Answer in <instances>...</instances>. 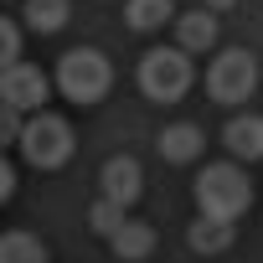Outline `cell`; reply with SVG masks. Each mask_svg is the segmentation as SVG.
I'll use <instances>...</instances> for the list:
<instances>
[{
    "label": "cell",
    "mask_w": 263,
    "mask_h": 263,
    "mask_svg": "<svg viewBox=\"0 0 263 263\" xmlns=\"http://www.w3.org/2000/svg\"><path fill=\"white\" fill-rule=\"evenodd\" d=\"M191 196H196V212H201V217L237 222V217L253 206V181H248L232 160H217V165H206V171L196 176Z\"/></svg>",
    "instance_id": "6da1fadb"
},
{
    "label": "cell",
    "mask_w": 263,
    "mask_h": 263,
    "mask_svg": "<svg viewBox=\"0 0 263 263\" xmlns=\"http://www.w3.org/2000/svg\"><path fill=\"white\" fill-rule=\"evenodd\" d=\"M16 145H21L26 165H36V171H62V165L72 160V150H78V140H72V124H67L62 114H47V108L21 119V135H16Z\"/></svg>",
    "instance_id": "7a4b0ae2"
},
{
    "label": "cell",
    "mask_w": 263,
    "mask_h": 263,
    "mask_svg": "<svg viewBox=\"0 0 263 263\" xmlns=\"http://www.w3.org/2000/svg\"><path fill=\"white\" fill-rule=\"evenodd\" d=\"M57 88L72 103H98L114 88V67L98 47H72V52L57 57Z\"/></svg>",
    "instance_id": "3957f363"
},
{
    "label": "cell",
    "mask_w": 263,
    "mask_h": 263,
    "mask_svg": "<svg viewBox=\"0 0 263 263\" xmlns=\"http://www.w3.org/2000/svg\"><path fill=\"white\" fill-rule=\"evenodd\" d=\"M140 88H145V98H155V103L186 98V88H191V57H186L181 47H150V52L140 57Z\"/></svg>",
    "instance_id": "277c9868"
},
{
    "label": "cell",
    "mask_w": 263,
    "mask_h": 263,
    "mask_svg": "<svg viewBox=\"0 0 263 263\" xmlns=\"http://www.w3.org/2000/svg\"><path fill=\"white\" fill-rule=\"evenodd\" d=\"M253 83H258V67H253V57H248L242 47H227V52L212 62V72H206V93H212L217 103H242V98L253 93Z\"/></svg>",
    "instance_id": "5b68a950"
},
{
    "label": "cell",
    "mask_w": 263,
    "mask_h": 263,
    "mask_svg": "<svg viewBox=\"0 0 263 263\" xmlns=\"http://www.w3.org/2000/svg\"><path fill=\"white\" fill-rule=\"evenodd\" d=\"M47 93H52V78L42 67H31V62H11L0 72V103H11L16 114H42Z\"/></svg>",
    "instance_id": "8992f818"
},
{
    "label": "cell",
    "mask_w": 263,
    "mask_h": 263,
    "mask_svg": "<svg viewBox=\"0 0 263 263\" xmlns=\"http://www.w3.org/2000/svg\"><path fill=\"white\" fill-rule=\"evenodd\" d=\"M98 186H103V201H114V206L129 212L140 201V191H145V171H140L135 155H108L103 171H98Z\"/></svg>",
    "instance_id": "52a82bcc"
},
{
    "label": "cell",
    "mask_w": 263,
    "mask_h": 263,
    "mask_svg": "<svg viewBox=\"0 0 263 263\" xmlns=\"http://www.w3.org/2000/svg\"><path fill=\"white\" fill-rule=\"evenodd\" d=\"M155 150H160V160H171V165H191V160L206 150V135H201L196 124H171V129L155 135Z\"/></svg>",
    "instance_id": "ba28073f"
},
{
    "label": "cell",
    "mask_w": 263,
    "mask_h": 263,
    "mask_svg": "<svg viewBox=\"0 0 263 263\" xmlns=\"http://www.w3.org/2000/svg\"><path fill=\"white\" fill-rule=\"evenodd\" d=\"M232 242H237V222L196 217V222L186 227V248H191V253H201V258H217V253H227Z\"/></svg>",
    "instance_id": "9c48e42d"
},
{
    "label": "cell",
    "mask_w": 263,
    "mask_h": 263,
    "mask_svg": "<svg viewBox=\"0 0 263 263\" xmlns=\"http://www.w3.org/2000/svg\"><path fill=\"white\" fill-rule=\"evenodd\" d=\"M155 242H160V237H155V227H150V222H135V217H124V222H119V232L108 237V248H114V258H119V263H140V258H150V253H155Z\"/></svg>",
    "instance_id": "30bf717a"
},
{
    "label": "cell",
    "mask_w": 263,
    "mask_h": 263,
    "mask_svg": "<svg viewBox=\"0 0 263 263\" xmlns=\"http://www.w3.org/2000/svg\"><path fill=\"white\" fill-rule=\"evenodd\" d=\"M222 145H227L237 160H263V119H258V114H237V119L222 129Z\"/></svg>",
    "instance_id": "8fae6325"
},
{
    "label": "cell",
    "mask_w": 263,
    "mask_h": 263,
    "mask_svg": "<svg viewBox=\"0 0 263 263\" xmlns=\"http://www.w3.org/2000/svg\"><path fill=\"white\" fill-rule=\"evenodd\" d=\"M217 42V16L212 11H186V16H176V47L191 57V52H206Z\"/></svg>",
    "instance_id": "7c38bea8"
},
{
    "label": "cell",
    "mask_w": 263,
    "mask_h": 263,
    "mask_svg": "<svg viewBox=\"0 0 263 263\" xmlns=\"http://www.w3.org/2000/svg\"><path fill=\"white\" fill-rule=\"evenodd\" d=\"M0 263H52V253L36 232L11 227V232H0Z\"/></svg>",
    "instance_id": "4fadbf2b"
},
{
    "label": "cell",
    "mask_w": 263,
    "mask_h": 263,
    "mask_svg": "<svg viewBox=\"0 0 263 263\" xmlns=\"http://www.w3.org/2000/svg\"><path fill=\"white\" fill-rule=\"evenodd\" d=\"M26 26L36 31V36H52V31H62L67 26V16H72V0H26Z\"/></svg>",
    "instance_id": "5bb4252c"
},
{
    "label": "cell",
    "mask_w": 263,
    "mask_h": 263,
    "mask_svg": "<svg viewBox=\"0 0 263 263\" xmlns=\"http://www.w3.org/2000/svg\"><path fill=\"white\" fill-rule=\"evenodd\" d=\"M124 16H129V26H135V31H155V26L176 21V0H129Z\"/></svg>",
    "instance_id": "9a60e30c"
},
{
    "label": "cell",
    "mask_w": 263,
    "mask_h": 263,
    "mask_svg": "<svg viewBox=\"0 0 263 263\" xmlns=\"http://www.w3.org/2000/svg\"><path fill=\"white\" fill-rule=\"evenodd\" d=\"M124 217H129V212H124V206H114V201H103V196H98V201L88 206V227H93V232H98L103 242H108V237L119 232V222H124Z\"/></svg>",
    "instance_id": "2e32d148"
},
{
    "label": "cell",
    "mask_w": 263,
    "mask_h": 263,
    "mask_svg": "<svg viewBox=\"0 0 263 263\" xmlns=\"http://www.w3.org/2000/svg\"><path fill=\"white\" fill-rule=\"evenodd\" d=\"M11 62H21V31L0 16V72H6Z\"/></svg>",
    "instance_id": "e0dca14e"
},
{
    "label": "cell",
    "mask_w": 263,
    "mask_h": 263,
    "mask_svg": "<svg viewBox=\"0 0 263 263\" xmlns=\"http://www.w3.org/2000/svg\"><path fill=\"white\" fill-rule=\"evenodd\" d=\"M21 119H26V114H16L11 103H0V150H6V145H16V135H21Z\"/></svg>",
    "instance_id": "ac0fdd59"
},
{
    "label": "cell",
    "mask_w": 263,
    "mask_h": 263,
    "mask_svg": "<svg viewBox=\"0 0 263 263\" xmlns=\"http://www.w3.org/2000/svg\"><path fill=\"white\" fill-rule=\"evenodd\" d=\"M16 196V171H11V160L0 155V201H11Z\"/></svg>",
    "instance_id": "d6986e66"
},
{
    "label": "cell",
    "mask_w": 263,
    "mask_h": 263,
    "mask_svg": "<svg viewBox=\"0 0 263 263\" xmlns=\"http://www.w3.org/2000/svg\"><path fill=\"white\" fill-rule=\"evenodd\" d=\"M237 0H201V11H212V16H222V11H232Z\"/></svg>",
    "instance_id": "ffe728a7"
}]
</instances>
